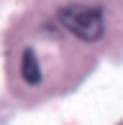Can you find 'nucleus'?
Listing matches in <instances>:
<instances>
[{
	"label": "nucleus",
	"instance_id": "obj_2",
	"mask_svg": "<svg viewBox=\"0 0 123 125\" xmlns=\"http://www.w3.org/2000/svg\"><path fill=\"white\" fill-rule=\"evenodd\" d=\"M21 77L26 79V84H38L41 82V66H38V59L31 49L23 51V59H21Z\"/></svg>",
	"mask_w": 123,
	"mask_h": 125
},
{
	"label": "nucleus",
	"instance_id": "obj_1",
	"mask_svg": "<svg viewBox=\"0 0 123 125\" xmlns=\"http://www.w3.org/2000/svg\"><path fill=\"white\" fill-rule=\"evenodd\" d=\"M59 18L82 41H98L103 36V31H105L103 13L95 10V8H87V5H67L59 13Z\"/></svg>",
	"mask_w": 123,
	"mask_h": 125
}]
</instances>
